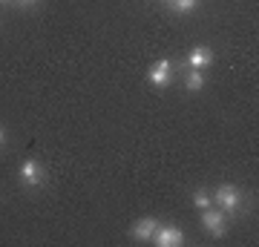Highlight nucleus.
Listing matches in <instances>:
<instances>
[{
  "mask_svg": "<svg viewBox=\"0 0 259 247\" xmlns=\"http://www.w3.org/2000/svg\"><path fill=\"white\" fill-rule=\"evenodd\" d=\"M156 230H158V221L153 219V216H147V219H141V221H136V224H133L130 236L136 238V241H153Z\"/></svg>",
  "mask_w": 259,
  "mask_h": 247,
  "instance_id": "obj_6",
  "label": "nucleus"
},
{
  "mask_svg": "<svg viewBox=\"0 0 259 247\" xmlns=\"http://www.w3.org/2000/svg\"><path fill=\"white\" fill-rule=\"evenodd\" d=\"M185 86H187V92H199L204 86V72L202 69H190L187 72V78H185Z\"/></svg>",
  "mask_w": 259,
  "mask_h": 247,
  "instance_id": "obj_8",
  "label": "nucleus"
},
{
  "mask_svg": "<svg viewBox=\"0 0 259 247\" xmlns=\"http://www.w3.org/2000/svg\"><path fill=\"white\" fill-rule=\"evenodd\" d=\"M187 64H190V69H207V66L213 64V52L207 49V46H193Z\"/></svg>",
  "mask_w": 259,
  "mask_h": 247,
  "instance_id": "obj_7",
  "label": "nucleus"
},
{
  "mask_svg": "<svg viewBox=\"0 0 259 247\" xmlns=\"http://www.w3.org/2000/svg\"><path fill=\"white\" fill-rule=\"evenodd\" d=\"M193 204L199 207V210H207V207H210V195H207V190H196L193 192Z\"/></svg>",
  "mask_w": 259,
  "mask_h": 247,
  "instance_id": "obj_10",
  "label": "nucleus"
},
{
  "mask_svg": "<svg viewBox=\"0 0 259 247\" xmlns=\"http://www.w3.org/2000/svg\"><path fill=\"white\" fill-rule=\"evenodd\" d=\"M44 178H47V173H44V167L37 164L35 158H29V161H23V167H20V181L26 184V187H40L44 184Z\"/></svg>",
  "mask_w": 259,
  "mask_h": 247,
  "instance_id": "obj_5",
  "label": "nucleus"
},
{
  "mask_svg": "<svg viewBox=\"0 0 259 247\" xmlns=\"http://www.w3.org/2000/svg\"><path fill=\"white\" fill-rule=\"evenodd\" d=\"M3 141H6V138H3V129H0V146H3Z\"/></svg>",
  "mask_w": 259,
  "mask_h": 247,
  "instance_id": "obj_12",
  "label": "nucleus"
},
{
  "mask_svg": "<svg viewBox=\"0 0 259 247\" xmlns=\"http://www.w3.org/2000/svg\"><path fill=\"white\" fill-rule=\"evenodd\" d=\"M0 3H12V0H0Z\"/></svg>",
  "mask_w": 259,
  "mask_h": 247,
  "instance_id": "obj_13",
  "label": "nucleus"
},
{
  "mask_svg": "<svg viewBox=\"0 0 259 247\" xmlns=\"http://www.w3.org/2000/svg\"><path fill=\"white\" fill-rule=\"evenodd\" d=\"M153 241L158 247H179V244H185V230L176 227V224H158Z\"/></svg>",
  "mask_w": 259,
  "mask_h": 247,
  "instance_id": "obj_3",
  "label": "nucleus"
},
{
  "mask_svg": "<svg viewBox=\"0 0 259 247\" xmlns=\"http://www.w3.org/2000/svg\"><path fill=\"white\" fill-rule=\"evenodd\" d=\"M202 227L210 233V236L222 238L225 233H228V213L225 210H202Z\"/></svg>",
  "mask_w": 259,
  "mask_h": 247,
  "instance_id": "obj_2",
  "label": "nucleus"
},
{
  "mask_svg": "<svg viewBox=\"0 0 259 247\" xmlns=\"http://www.w3.org/2000/svg\"><path fill=\"white\" fill-rule=\"evenodd\" d=\"M147 81L153 83V86H158V89L170 86V81H173V64H170V61H156V64L147 69Z\"/></svg>",
  "mask_w": 259,
  "mask_h": 247,
  "instance_id": "obj_4",
  "label": "nucleus"
},
{
  "mask_svg": "<svg viewBox=\"0 0 259 247\" xmlns=\"http://www.w3.org/2000/svg\"><path fill=\"white\" fill-rule=\"evenodd\" d=\"M213 202L219 204L225 213H236L242 207V195L233 184H219V190L213 192Z\"/></svg>",
  "mask_w": 259,
  "mask_h": 247,
  "instance_id": "obj_1",
  "label": "nucleus"
},
{
  "mask_svg": "<svg viewBox=\"0 0 259 247\" xmlns=\"http://www.w3.org/2000/svg\"><path fill=\"white\" fill-rule=\"evenodd\" d=\"M18 3H23V6H35L37 0H18Z\"/></svg>",
  "mask_w": 259,
  "mask_h": 247,
  "instance_id": "obj_11",
  "label": "nucleus"
},
{
  "mask_svg": "<svg viewBox=\"0 0 259 247\" xmlns=\"http://www.w3.org/2000/svg\"><path fill=\"white\" fill-rule=\"evenodd\" d=\"M170 3V9L179 12V15H187V12H193L199 6V0H167Z\"/></svg>",
  "mask_w": 259,
  "mask_h": 247,
  "instance_id": "obj_9",
  "label": "nucleus"
}]
</instances>
